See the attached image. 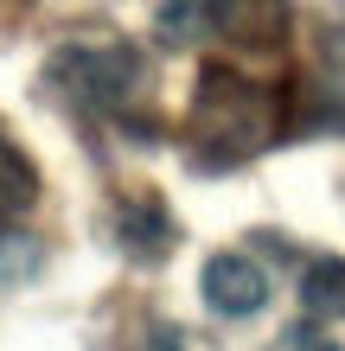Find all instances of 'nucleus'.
Segmentation results:
<instances>
[{
  "label": "nucleus",
  "instance_id": "obj_1",
  "mask_svg": "<svg viewBox=\"0 0 345 351\" xmlns=\"http://www.w3.org/2000/svg\"><path fill=\"white\" fill-rule=\"evenodd\" d=\"M269 134H275V96L243 84L224 64H211L192 96V141L198 147H224V160H243V154L269 147Z\"/></svg>",
  "mask_w": 345,
  "mask_h": 351
},
{
  "label": "nucleus",
  "instance_id": "obj_2",
  "mask_svg": "<svg viewBox=\"0 0 345 351\" xmlns=\"http://www.w3.org/2000/svg\"><path fill=\"white\" fill-rule=\"evenodd\" d=\"M134 51H121V45H77L58 58V84H64L77 102H90V109H115L121 96L134 90Z\"/></svg>",
  "mask_w": 345,
  "mask_h": 351
},
{
  "label": "nucleus",
  "instance_id": "obj_3",
  "mask_svg": "<svg viewBox=\"0 0 345 351\" xmlns=\"http://www.w3.org/2000/svg\"><path fill=\"white\" fill-rule=\"evenodd\" d=\"M198 287H205V306L217 319H250V313H262V300H269V275H262L250 256H211Z\"/></svg>",
  "mask_w": 345,
  "mask_h": 351
},
{
  "label": "nucleus",
  "instance_id": "obj_4",
  "mask_svg": "<svg viewBox=\"0 0 345 351\" xmlns=\"http://www.w3.org/2000/svg\"><path fill=\"white\" fill-rule=\"evenodd\" d=\"M211 7V26L243 38V45H281V32H288V0H205Z\"/></svg>",
  "mask_w": 345,
  "mask_h": 351
},
{
  "label": "nucleus",
  "instance_id": "obj_5",
  "mask_svg": "<svg viewBox=\"0 0 345 351\" xmlns=\"http://www.w3.org/2000/svg\"><path fill=\"white\" fill-rule=\"evenodd\" d=\"M32 204H38V167L13 147L7 134H0V223L26 217Z\"/></svg>",
  "mask_w": 345,
  "mask_h": 351
},
{
  "label": "nucleus",
  "instance_id": "obj_6",
  "mask_svg": "<svg viewBox=\"0 0 345 351\" xmlns=\"http://www.w3.org/2000/svg\"><path fill=\"white\" fill-rule=\"evenodd\" d=\"M300 300H307L313 319L345 313V256H320V262H307V275H300Z\"/></svg>",
  "mask_w": 345,
  "mask_h": 351
},
{
  "label": "nucleus",
  "instance_id": "obj_7",
  "mask_svg": "<svg viewBox=\"0 0 345 351\" xmlns=\"http://www.w3.org/2000/svg\"><path fill=\"white\" fill-rule=\"evenodd\" d=\"M167 237H173V223H167V211H160V198H134L128 211H121V243L141 256H167Z\"/></svg>",
  "mask_w": 345,
  "mask_h": 351
},
{
  "label": "nucleus",
  "instance_id": "obj_8",
  "mask_svg": "<svg viewBox=\"0 0 345 351\" xmlns=\"http://www.w3.org/2000/svg\"><path fill=\"white\" fill-rule=\"evenodd\" d=\"M281 351H345V345L326 339V332H313V326H294V332L281 339Z\"/></svg>",
  "mask_w": 345,
  "mask_h": 351
},
{
  "label": "nucleus",
  "instance_id": "obj_9",
  "mask_svg": "<svg viewBox=\"0 0 345 351\" xmlns=\"http://www.w3.org/2000/svg\"><path fill=\"white\" fill-rule=\"evenodd\" d=\"M147 351H179V332H173V326H160V332H154V345Z\"/></svg>",
  "mask_w": 345,
  "mask_h": 351
}]
</instances>
